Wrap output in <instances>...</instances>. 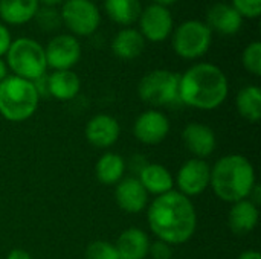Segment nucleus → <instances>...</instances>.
<instances>
[{"instance_id": "31", "label": "nucleus", "mask_w": 261, "mask_h": 259, "mask_svg": "<svg viewBox=\"0 0 261 259\" xmlns=\"http://www.w3.org/2000/svg\"><path fill=\"white\" fill-rule=\"evenodd\" d=\"M12 43V37H11V32L8 29V26L5 23L0 21V58L6 55L9 46Z\"/></svg>"}, {"instance_id": "29", "label": "nucleus", "mask_w": 261, "mask_h": 259, "mask_svg": "<svg viewBox=\"0 0 261 259\" xmlns=\"http://www.w3.org/2000/svg\"><path fill=\"white\" fill-rule=\"evenodd\" d=\"M231 6L243 18H258L261 14V0H231Z\"/></svg>"}, {"instance_id": "7", "label": "nucleus", "mask_w": 261, "mask_h": 259, "mask_svg": "<svg viewBox=\"0 0 261 259\" xmlns=\"http://www.w3.org/2000/svg\"><path fill=\"white\" fill-rule=\"evenodd\" d=\"M173 49L184 60L203 56L213 43V31L200 20H187L173 31Z\"/></svg>"}, {"instance_id": "6", "label": "nucleus", "mask_w": 261, "mask_h": 259, "mask_svg": "<svg viewBox=\"0 0 261 259\" xmlns=\"http://www.w3.org/2000/svg\"><path fill=\"white\" fill-rule=\"evenodd\" d=\"M138 95L153 107L171 105L179 101V75L167 69L151 70L139 81Z\"/></svg>"}, {"instance_id": "32", "label": "nucleus", "mask_w": 261, "mask_h": 259, "mask_svg": "<svg viewBox=\"0 0 261 259\" xmlns=\"http://www.w3.org/2000/svg\"><path fill=\"white\" fill-rule=\"evenodd\" d=\"M6 259H31V255L23 249H14V250L9 252Z\"/></svg>"}, {"instance_id": "17", "label": "nucleus", "mask_w": 261, "mask_h": 259, "mask_svg": "<svg viewBox=\"0 0 261 259\" xmlns=\"http://www.w3.org/2000/svg\"><path fill=\"white\" fill-rule=\"evenodd\" d=\"M258 218H260L258 206L254 205L251 200L245 198L237 203H232V208L229 209V215H228V224L232 234L243 237L251 234L257 227Z\"/></svg>"}, {"instance_id": "34", "label": "nucleus", "mask_w": 261, "mask_h": 259, "mask_svg": "<svg viewBox=\"0 0 261 259\" xmlns=\"http://www.w3.org/2000/svg\"><path fill=\"white\" fill-rule=\"evenodd\" d=\"M40 5L43 6H49V8H57V6H61L66 0H38Z\"/></svg>"}, {"instance_id": "21", "label": "nucleus", "mask_w": 261, "mask_h": 259, "mask_svg": "<svg viewBox=\"0 0 261 259\" xmlns=\"http://www.w3.org/2000/svg\"><path fill=\"white\" fill-rule=\"evenodd\" d=\"M81 89V79L73 70H54L47 75V95L58 101L73 99Z\"/></svg>"}, {"instance_id": "22", "label": "nucleus", "mask_w": 261, "mask_h": 259, "mask_svg": "<svg viewBox=\"0 0 261 259\" xmlns=\"http://www.w3.org/2000/svg\"><path fill=\"white\" fill-rule=\"evenodd\" d=\"M145 49V38L135 27H122L112 40V52L121 60H135Z\"/></svg>"}, {"instance_id": "3", "label": "nucleus", "mask_w": 261, "mask_h": 259, "mask_svg": "<svg viewBox=\"0 0 261 259\" xmlns=\"http://www.w3.org/2000/svg\"><path fill=\"white\" fill-rule=\"evenodd\" d=\"M255 185V169L242 154L225 156L211 168L210 186L223 202L237 203L248 198Z\"/></svg>"}, {"instance_id": "5", "label": "nucleus", "mask_w": 261, "mask_h": 259, "mask_svg": "<svg viewBox=\"0 0 261 259\" xmlns=\"http://www.w3.org/2000/svg\"><path fill=\"white\" fill-rule=\"evenodd\" d=\"M6 67L18 78L35 81L46 75L47 63L44 47L34 38L20 37L12 40L6 52Z\"/></svg>"}, {"instance_id": "26", "label": "nucleus", "mask_w": 261, "mask_h": 259, "mask_svg": "<svg viewBox=\"0 0 261 259\" xmlns=\"http://www.w3.org/2000/svg\"><path fill=\"white\" fill-rule=\"evenodd\" d=\"M242 63L246 72H249L254 76L261 75V43L258 40L251 41L243 53H242Z\"/></svg>"}, {"instance_id": "33", "label": "nucleus", "mask_w": 261, "mask_h": 259, "mask_svg": "<svg viewBox=\"0 0 261 259\" xmlns=\"http://www.w3.org/2000/svg\"><path fill=\"white\" fill-rule=\"evenodd\" d=\"M237 259H261V255L260 252H257V250H246Z\"/></svg>"}, {"instance_id": "8", "label": "nucleus", "mask_w": 261, "mask_h": 259, "mask_svg": "<svg viewBox=\"0 0 261 259\" xmlns=\"http://www.w3.org/2000/svg\"><path fill=\"white\" fill-rule=\"evenodd\" d=\"M63 24L73 37H89L101 24V11L92 0H66L60 9Z\"/></svg>"}, {"instance_id": "24", "label": "nucleus", "mask_w": 261, "mask_h": 259, "mask_svg": "<svg viewBox=\"0 0 261 259\" xmlns=\"http://www.w3.org/2000/svg\"><path fill=\"white\" fill-rule=\"evenodd\" d=\"M104 9L112 21L128 27L139 20L142 5L141 0H104Z\"/></svg>"}, {"instance_id": "4", "label": "nucleus", "mask_w": 261, "mask_h": 259, "mask_svg": "<svg viewBox=\"0 0 261 259\" xmlns=\"http://www.w3.org/2000/svg\"><path fill=\"white\" fill-rule=\"evenodd\" d=\"M40 95L32 81L8 75L0 82V114L11 122L29 119L38 107Z\"/></svg>"}, {"instance_id": "10", "label": "nucleus", "mask_w": 261, "mask_h": 259, "mask_svg": "<svg viewBox=\"0 0 261 259\" xmlns=\"http://www.w3.org/2000/svg\"><path fill=\"white\" fill-rule=\"evenodd\" d=\"M47 67L54 70H72L81 58V43L72 34H58L44 47Z\"/></svg>"}, {"instance_id": "25", "label": "nucleus", "mask_w": 261, "mask_h": 259, "mask_svg": "<svg viewBox=\"0 0 261 259\" xmlns=\"http://www.w3.org/2000/svg\"><path fill=\"white\" fill-rule=\"evenodd\" d=\"M239 114L248 122H258L261 119V90L258 85L243 87L236 99Z\"/></svg>"}, {"instance_id": "19", "label": "nucleus", "mask_w": 261, "mask_h": 259, "mask_svg": "<svg viewBox=\"0 0 261 259\" xmlns=\"http://www.w3.org/2000/svg\"><path fill=\"white\" fill-rule=\"evenodd\" d=\"M138 180L148 194H153L156 197L173 191L174 186L173 174L159 163H147L145 166H142L139 169Z\"/></svg>"}, {"instance_id": "15", "label": "nucleus", "mask_w": 261, "mask_h": 259, "mask_svg": "<svg viewBox=\"0 0 261 259\" xmlns=\"http://www.w3.org/2000/svg\"><path fill=\"white\" fill-rule=\"evenodd\" d=\"M115 200L124 212L139 214L148 205V192L136 177H127L116 183Z\"/></svg>"}, {"instance_id": "20", "label": "nucleus", "mask_w": 261, "mask_h": 259, "mask_svg": "<svg viewBox=\"0 0 261 259\" xmlns=\"http://www.w3.org/2000/svg\"><path fill=\"white\" fill-rule=\"evenodd\" d=\"M40 6L38 0H0V20L12 26L26 24L34 20Z\"/></svg>"}, {"instance_id": "27", "label": "nucleus", "mask_w": 261, "mask_h": 259, "mask_svg": "<svg viewBox=\"0 0 261 259\" xmlns=\"http://www.w3.org/2000/svg\"><path fill=\"white\" fill-rule=\"evenodd\" d=\"M34 20L38 24V27H41L46 32L57 31L63 24L60 11H57L55 8H49V6H43V8L40 6Z\"/></svg>"}, {"instance_id": "2", "label": "nucleus", "mask_w": 261, "mask_h": 259, "mask_svg": "<svg viewBox=\"0 0 261 259\" xmlns=\"http://www.w3.org/2000/svg\"><path fill=\"white\" fill-rule=\"evenodd\" d=\"M229 93L225 72L211 63H197L179 75V101L199 110L219 108Z\"/></svg>"}, {"instance_id": "28", "label": "nucleus", "mask_w": 261, "mask_h": 259, "mask_svg": "<svg viewBox=\"0 0 261 259\" xmlns=\"http://www.w3.org/2000/svg\"><path fill=\"white\" fill-rule=\"evenodd\" d=\"M86 259H119L115 244L102 240L90 243L86 249Z\"/></svg>"}, {"instance_id": "23", "label": "nucleus", "mask_w": 261, "mask_h": 259, "mask_svg": "<svg viewBox=\"0 0 261 259\" xmlns=\"http://www.w3.org/2000/svg\"><path fill=\"white\" fill-rule=\"evenodd\" d=\"M125 172V160L122 156L116 153L102 154L95 165V176L99 183L106 186L116 185L122 180Z\"/></svg>"}, {"instance_id": "36", "label": "nucleus", "mask_w": 261, "mask_h": 259, "mask_svg": "<svg viewBox=\"0 0 261 259\" xmlns=\"http://www.w3.org/2000/svg\"><path fill=\"white\" fill-rule=\"evenodd\" d=\"M177 0H153V3L154 5H161V6H170V5H173V3H176Z\"/></svg>"}, {"instance_id": "1", "label": "nucleus", "mask_w": 261, "mask_h": 259, "mask_svg": "<svg viewBox=\"0 0 261 259\" xmlns=\"http://www.w3.org/2000/svg\"><path fill=\"white\" fill-rule=\"evenodd\" d=\"M147 218L158 240L170 246L190 241L197 227L194 205L179 191H170L156 197L148 206Z\"/></svg>"}, {"instance_id": "12", "label": "nucleus", "mask_w": 261, "mask_h": 259, "mask_svg": "<svg viewBox=\"0 0 261 259\" xmlns=\"http://www.w3.org/2000/svg\"><path fill=\"white\" fill-rule=\"evenodd\" d=\"M170 133L168 118L158 110H147L138 116L133 125L135 137L145 145L161 143Z\"/></svg>"}, {"instance_id": "35", "label": "nucleus", "mask_w": 261, "mask_h": 259, "mask_svg": "<svg viewBox=\"0 0 261 259\" xmlns=\"http://www.w3.org/2000/svg\"><path fill=\"white\" fill-rule=\"evenodd\" d=\"M8 76V67H6V63L0 58V82Z\"/></svg>"}, {"instance_id": "30", "label": "nucleus", "mask_w": 261, "mask_h": 259, "mask_svg": "<svg viewBox=\"0 0 261 259\" xmlns=\"http://www.w3.org/2000/svg\"><path fill=\"white\" fill-rule=\"evenodd\" d=\"M148 255H151L153 259H173V249L170 244L158 240L153 244H150Z\"/></svg>"}, {"instance_id": "13", "label": "nucleus", "mask_w": 261, "mask_h": 259, "mask_svg": "<svg viewBox=\"0 0 261 259\" xmlns=\"http://www.w3.org/2000/svg\"><path fill=\"white\" fill-rule=\"evenodd\" d=\"M84 134L87 142L95 148H110L118 142L121 127L113 116L96 114L86 124Z\"/></svg>"}, {"instance_id": "16", "label": "nucleus", "mask_w": 261, "mask_h": 259, "mask_svg": "<svg viewBox=\"0 0 261 259\" xmlns=\"http://www.w3.org/2000/svg\"><path fill=\"white\" fill-rule=\"evenodd\" d=\"M206 26L220 35H236L243 26V17L231 6V3L219 2L210 6L206 12Z\"/></svg>"}, {"instance_id": "9", "label": "nucleus", "mask_w": 261, "mask_h": 259, "mask_svg": "<svg viewBox=\"0 0 261 259\" xmlns=\"http://www.w3.org/2000/svg\"><path fill=\"white\" fill-rule=\"evenodd\" d=\"M139 32L145 38V41L161 43L167 40L174 31V20L173 14L168 8L161 5H148L142 8L139 15Z\"/></svg>"}, {"instance_id": "18", "label": "nucleus", "mask_w": 261, "mask_h": 259, "mask_svg": "<svg viewBox=\"0 0 261 259\" xmlns=\"http://www.w3.org/2000/svg\"><path fill=\"white\" fill-rule=\"evenodd\" d=\"M150 244V238L144 231L130 227L118 237L115 247L119 259H145L148 256Z\"/></svg>"}, {"instance_id": "38", "label": "nucleus", "mask_w": 261, "mask_h": 259, "mask_svg": "<svg viewBox=\"0 0 261 259\" xmlns=\"http://www.w3.org/2000/svg\"><path fill=\"white\" fill-rule=\"evenodd\" d=\"M173 259H174V258H173Z\"/></svg>"}, {"instance_id": "37", "label": "nucleus", "mask_w": 261, "mask_h": 259, "mask_svg": "<svg viewBox=\"0 0 261 259\" xmlns=\"http://www.w3.org/2000/svg\"><path fill=\"white\" fill-rule=\"evenodd\" d=\"M92 2H96V0H92Z\"/></svg>"}, {"instance_id": "11", "label": "nucleus", "mask_w": 261, "mask_h": 259, "mask_svg": "<svg viewBox=\"0 0 261 259\" xmlns=\"http://www.w3.org/2000/svg\"><path fill=\"white\" fill-rule=\"evenodd\" d=\"M211 182V166L203 159H190L187 160L176 177L179 192L185 197H196L205 192Z\"/></svg>"}, {"instance_id": "14", "label": "nucleus", "mask_w": 261, "mask_h": 259, "mask_svg": "<svg viewBox=\"0 0 261 259\" xmlns=\"http://www.w3.org/2000/svg\"><path fill=\"white\" fill-rule=\"evenodd\" d=\"M182 140L185 148L196 157V159H206L210 157L217 145L216 133L211 127L199 122L188 124L182 131Z\"/></svg>"}]
</instances>
